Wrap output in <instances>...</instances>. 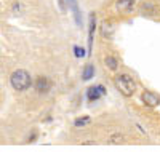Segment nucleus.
<instances>
[{"instance_id": "5", "label": "nucleus", "mask_w": 160, "mask_h": 155, "mask_svg": "<svg viewBox=\"0 0 160 155\" xmlns=\"http://www.w3.org/2000/svg\"><path fill=\"white\" fill-rule=\"evenodd\" d=\"M35 88H37V91H40V93H47L48 90L51 88V82L47 79V77H38L37 82H35Z\"/></svg>"}, {"instance_id": "6", "label": "nucleus", "mask_w": 160, "mask_h": 155, "mask_svg": "<svg viewBox=\"0 0 160 155\" xmlns=\"http://www.w3.org/2000/svg\"><path fill=\"white\" fill-rule=\"evenodd\" d=\"M117 10L120 11H131L133 10V5H135V0H117Z\"/></svg>"}, {"instance_id": "9", "label": "nucleus", "mask_w": 160, "mask_h": 155, "mask_svg": "<svg viewBox=\"0 0 160 155\" xmlns=\"http://www.w3.org/2000/svg\"><path fill=\"white\" fill-rule=\"evenodd\" d=\"M104 62H106V66H108L111 70H115L118 67V62H117V59L114 56H108V58L104 59Z\"/></svg>"}, {"instance_id": "11", "label": "nucleus", "mask_w": 160, "mask_h": 155, "mask_svg": "<svg viewBox=\"0 0 160 155\" xmlns=\"http://www.w3.org/2000/svg\"><path fill=\"white\" fill-rule=\"evenodd\" d=\"M90 122H91L90 117H80V119H77L74 122V125L75 126H85V125H90Z\"/></svg>"}, {"instance_id": "3", "label": "nucleus", "mask_w": 160, "mask_h": 155, "mask_svg": "<svg viewBox=\"0 0 160 155\" xmlns=\"http://www.w3.org/2000/svg\"><path fill=\"white\" fill-rule=\"evenodd\" d=\"M106 94V88L102 85H95V86H90L88 88V91H87V98L90 101H96L99 99L101 96Z\"/></svg>"}, {"instance_id": "2", "label": "nucleus", "mask_w": 160, "mask_h": 155, "mask_svg": "<svg viewBox=\"0 0 160 155\" xmlns=\"http://www.w3.org/2000/svg\"><path fill=\"white\" fill-rule=\"evenodd\" d=\"M115 86L123 96H133V93H135V90H136L135 80H133L130 75H127V74H120L115 79Z\"/></svg>"}, {"instance_id": "4", "label": "nucleus", "mask_w": 160, "mask_h": 155, "mask_svg": "<svg viewBox=\"0 0 160 155\" xmlns=\"http://www.w3.org/2000/svg\"><path fill=\"white\" fill-rule=\"evenodd\" d=\"M141 99H142L144 104L149 106V107H155V106L158 104V98H157V94L152 93V91H142Z\"/></svg>"}, {"instance_id": "13", "label": "nucleus", "mask_w": 160, "mask_h": 155, "mask_svg": "<svg viewBox=\"0 0 160 155\" xmlns=\"http://www.w3.org/2000/svg\"><path fill=\"white\" fill-rule=\"evenodd\" d=\"M109 143H123V136L122 134H112L109 138Z\"/></svg>"}, {"instance_id": "8", "label": "nucleus", "mask_w": 160, "mask_h": 155, "mask_svg": "<svg viewBox=\"0 0 160 155\" xmlns=\"http://www.w3.org/2000/svg\"><path fill=\"white\" fill-rule=\"evenodd\" d=\"M95 75V67H93V64H88V66H85V69H83V80H90L91 77Z\"/></svg>"}, {"instance_id": "7", "label": "nucleus", "mask_w": 160, "mask_h": 155, "mask_svg": "<svg viewBox=\"0 0 160 155\" xmlns=\"http://www.w3.org/2000/svg\"><path fill=\"white\" fill-rule=\"evenodd\" d=\"M95 26H96V19H95V15L90 18V35H88V45L91 48V43H93V34H95Z\"/></svg>"}, {"instance_id": "10", "label": "nucleus", "mask_w": 160, "mask_h": 155, "mask_svg": "<svg viewBox=\"0 0 160 155\" xmlns=\"http://www.w3.org/2000/svg\"><path fill=\"white\" fill-rule=\"evenodd\" d=\"M141 8H142L144 13H149V11H155V10H157L155 3H152V2H144V3L141 5Z\"/></svg>"}, {"instance_id": "1", "label": "nucleus", "mask_w": 160, "mask_h": 155, "mask_svg": "<svg viewBox=\"0 0 160 155\" xmlns=\"http://www.w3.org/2000/svg\"><path fill=\"white\" fill-rule=\"evenodd\" d=\"M10 82H11V86L15 88L16 91H24V90H28L31 86V75L26 70L19 69V70H15L11 74Z\"/></svg>"}, {"instance_id": "12", "label": "nucleus", "mask_w": 160, "mask_h": 155, "mask_svg": "<svg viewBox=\"0 0 160 155\" xmlns=\"http://www.w3.org/2000/svg\"><path fill=\"white\" fill-rule=\"evenodd\" d=\"M74 53H75L77 58H83L85 56V50L82 46H74Z\"/></svg>"}]
</instances>
